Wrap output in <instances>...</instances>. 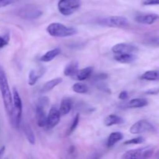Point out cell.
I'll return each instance as SVG.
<instances>
[{
	"instance_id": "obj_1",
	"label": "cell",
	"mask_w": 159,
	"mask_h": 159,
	"mask_svg": "<svg viewBox=\"0 0 159 159\" xmlns=\"http://www.w3.org/2000/svg\"><path fill=\"white\" fill-rule=\"evenodd\" d=\"M0 92L2 98L3 104L6 113L12 120L14 113L13 102H12V93H11L8 82L7 76L3 68L0 66Z\"/></svg>"
},
{
	"instance_id": "obj_2",
	"label": "cell",
	"mask_w": 159,
	"mask_h": 159,
	"mask_svg": "<svg viewBox=\"0 0 159 159\" xmlns=\"http://www.w3.org/2000/svg\"><path fill=\"white\" fill-rule=\"evenodd\" d=\"M47 32L54 37H68L75 35L77 30L72 26H67L60 23H52L47 27Z\"/></svg>"
},
{
	"instance_id": "obj_3",
	"label": "cell",
	"mask_w": 159,
	"mask_h": 159,
	"mask_svg": "<svg viewBox=\"0 0 159 159\" xmlns=\"http://www.w3.org/2000/svg\"><path fill=\"white\" fill-rule=\"evenodd\" d=\"M82 6L81 0H59L57 9L63 16L72 15Z\"/></svg>"
},
{
	"instance_id": "obj_4",
	"label": "cell",
	"mask_w": 159,
	"mask_h": 159,
	"mask_svg": "<svg viewBox=\"0 0 159 159\" xmlns=\"http://www.w3.org/2000/svg\"><path fill=\"white\" fill-rule=\"evenodd\" d=\"M99 23L103 26L115 28H125L129 25V21L124 16H112L106 17L99 21Z\"/></svg>"
},
{
	"instance_id": "obj_5",
	"label": "cell",
	"mask_w": 159,
	"mask_h": 159,
	"mask_svg": "<svg viewBox=\"0 0 159 159\" xmlns=\"http://www.w3.org/2000/svg\"><path fill=\"white\" fill-rule=\"evenodd\" d=\"M42 14H43V12L38 7L32 6V5L30 6L28 5V6H23L22 9H20L18 15L23 20H34L41 16Z\"/></svg>"
},
{
	"instance_id": "obj_6",
	"label": "cell",
	"mask_w": 159,
	"mask_h": 159,
	"mask_svg": "<svg viewBox=\"0 0 159 159\" xmlns=\"http://www.w3.org/2000/svg\"><path fill=\"white\" fill-rule=\"evenodd\" d=\"M154 149L150 147L142 148L132 149L127 151L122 156L124 159H135V158H147L152 155Z\"/></svg>"
},
{
	"instance_id": "obj_7",
	"label": "cell",
	"mask_w": 159,
	"mask_h": 159,
	"mask_svg": "<svg viewBox=\"0 0 159 159\" xmlns=\"http://www.w3.org/2000/svg\"><path fill=\"white\" fill-rule=\"evenodd\" d=\"M155 130V127L152 123L146 120H141L134 124L130 127V132L133 134H139L152 132Z\"/></svg>"
},
{
	"instance_id": "obj_8",
	"label": "cell",
	"mask_w": 159,
	"mask_h": 159,
	"mask_svg": "<svg viewBox=\"0 0 159 159\" xmlns=\"http://www.w3.org/2000/svg\"><path fill=\"white\" fill-rule=\"evenodd\" d=\"M61 119V114L59 110L56 107H51L48 115L47 116V124L45 128L52 129L59 124Z\"/></svg>"
},
{
	"instance_id": "obj_9",
	"label": "cell",
	"mask_w": 159,
	"mask_h": 159,
	"mask_svg": "<svg viewBox=\"0 0 159 159\" xmlns=\"http://www.w3.org/2000/svg\"><path fill=\"white\" fill-rule=\"evenodd\" d=\"M112 51L114 54H134L138 51V48L130 43H120L114 45L112 48Z\"/></svg>"
},
{
	"instance_id": "obj_10",
	"label": "cell",
	"mask_w": 159,
	"mask_h": 159,
	"mask_svg": "<svg viewBox=\"0 0 159 159\" xmlns=\"http://www.w3.org/2000/svg\"><path fill=\"white\" fill-rule=\"evenodd\" d=\"M159 20V16L155 13H144L137 16L135 20L141 24L151 25Z\"/></svg>"
},
{
	"instance_id": "obj_11",
	"label": "cell",
	"mask_w": 159,
	"mask_h": 159,
	"mask_svg": "<svg viewBox=\"0 0 159 159\" xmlns=\"http://www.w3.org/2000/svg\"><path fill=\"white\" fill-rule=\"evenodd\" d=\"M45 69L44 68H39L37 69H32L29 73L28 75V84L30 85H34L37 82L40 77L43 75L44 74Z\"/></svg>"
},
{
	"instance_id": "obj_12",
	"label": "cell",
	"mask_w": 159,
	"mask_h": 159,
	"mask_svg": "<svg viewBox=\"0 0 159 159\" xmlns=\"http://www.w3.org/2000/svg\"><path fill=\"white\" fill-rule=\"evenodd\" d=\"M47 116L45 113L44 108L37 105L36 107V117H37V124L40 127H45L47 124Z\"/></svg>"
},
{
	"instance_id": "obj_13",
	"label": "cell",
	"mask_w": 159,
	"mask_h": 159,
	"mask_svg": "<svg viewBox=\"0 0 159 159\" xmlns=\"http://www.w3.org/2000/svg\"><path fill=\"white\" fill-rule=\"evenodd\" d=\"M72 107V100L70 98L65 97L61 102L60 107H59V112L61 116H65L70 113Z\"/></svg>"
},
{
	"instance_id": "obj_14",
	"label": "cell",
	"mask_w": 159,
	"mask_h": 159,
	"mask_svg": "<svg viewBox=\"0 0 159 159\" xmlns=\"http://www.w3.org/2000/svg\"><path fill=\"white\" fill-rule=\"evenodd\" d=\"M63 82V79L61 78H56V79H52V80H50L48 82H47L44 85H43V87L40 89V93H45L50 92L51 90H52L53 89L55 88L56 86H57L58 85H60L61 82Z\"/></svg>"
},
{
	"instance_id": "obj_15",
	"label": "cell",
	"mask_w": 159,
	"mask_h": 159,
	"mask_svg": "<svg viewBox=\"0 0 159 159\" xmlns=\"http://www.w3.org/2000/svg\"><path fill=\"white\" fill-rule=\"evenodd\" d=\"M78 70H79V62L77 61H71L65 67L64 75L68 77L73 76L76 74Z\"/></svg>"
},
{
	"instance_id": "obj_16",
	"label": "cell",
	"mask_w": 159,
	"mask_h": 159,
	"mask_svg": "<svg viewBox=\"0 0 159 159\" xmlns=\"http://www.w3.org/2000/svg\"><path fill=\"white\" fill-rule=\"evenodd\" d=\"M124 122V120L120 116L115 114H110L104 120V124L107 127H111L113 125H118Z\"/></svg>"
},
{
	"instance_id": "obj_17",
	"label": "cell",
	"mask_w": 159,
	"mask_h": 159,
	"mask_svg": "<svg viewBox=\"0 0 159 159\" xmlns=\"http://www.w3.org/2000/svg\"><path fill=\"white\" fill-rule=\"evenodd\" d=\"M116 61L122 64H129L136 60V56L134 54H119L114 57Z\"/></svg>"
},
{
	"instance_id": "obj_18",
	"label": "cell",
	"mask_w": 159,
	"mask_h": 159,
	"mask_svg": "<svg viewBox=\"0 0 159 159\" xmlns=\"http://www.w3.org/2000/svg\"><path fill=\"white\" fill-rule=\"evenodd\" d=\"M61 51L60 48H56L54 49L51 50V51H48V52L45 53L41 57H40V61L43 62H50L53 60V59L55 58L57 56H58L61 54Z\"/></svg>"
},
{
	"instance_id": "obj_19",
	"label": "cell",
	"mask_w": 159,
	"mask_h": 159,
	"mask_svg": "<svg viewBox=\"0 0 159 159\" xmlns=\"http://www.w3.org/2000/svg\"><path fill=\"white\" fill-rule=\"evenodd\" d=\"M123 138H124V135H123L122 133H120V132H113L108 137V139H107V146L109 148L113 147L116 143L121 141Z\"/></svg>"
},
{
	"instance_id": "obj_20",
	"label": "cell",
	"mask_w": 159,
	"mask_h": 159,
	"mask_svg": "<svg viewBox=\"0 0 159 159\" xmlns=\"http://www.w3.org/2000/svg\"><path fill=\"white\" fill-rule=\"evenodd\" d=\"M93 71V67H86L85 68H82V69L78 70V71L76 72V79L79 81H84L85 79H87L88 78L90 77V75H92Z\"/></svg>"
},
{
	"instance_id": "obj_21",
	"label": "cell",
	"mask_w": 159,
	"mask_h": 159,
	"mask_svg": "<svg viewBox=\"0 0 159 159\" xmlns=\"http://www.w3.org/2000/svg\"><path fill=\"white\" fill-rule=\"evenodd\" d=\"M148 104V101L144 98H137L129 101L127 107L129 108H141L146 107Z\"/></svg>"
},
{
	"instance_id": "obj_22",
	"label": "cell",
	"mask_w": 159,
	"mask_h": 159,
	"mask_svg": "<svg viewBox=\"0 0 159 159\" xmlns=\"http://www.w3.org/2000/svg\"><path fill=\"white\" fill-rule=\"evenodd\" d=\"M141 79H143V80L147 81H158L159 71H157V70H149V71H145L141 76Z\"/></svg>"
},
{
	"instance_id": "obj_23",
	"label": "cell",
	"mask_w": 159,
	"mask_h": 159,
	"mask_svg": "<svg viewBox=\"0 0 159 159\" xmlns=\"http://www.w3.org/2000/svg\"><path fill=\"white\" fill-rule=\"evenodd\" d=\"M23 133H24L25 137L27 139L28 142L31 144H35L36 139L35 136H34V134L33 130L31 129V127H30L28 124H25L23 126Z\"/></svg>"
},
{
	"instance_id": "obj_24",
	"label": "cell",
	"mask_w": 159,
	"mask_h": 159,
	"mask_svg": "<svg viewBox=\"0 0 159 159\" xmlns=\"http://www.w3.org/2000/svg\"><path fill=\"white\" fill-rule=\"evenodd\" d=\"M72 89L75 93H79V94H85L89 91V87L85 84L82 82H77L74 84L72 86Z\"/></svg>"
},
{
	"instance_id": "obj_25",
	"label": "cell",
	"mask_w": 159,
	"mask_h": 159,
	"mask_svg": "<svg viewBox=\"0 0 159 159\" xmlns=\"http://www.w3.org/2000/svg\"><path fill=\"white\" fill-rule=\"evenodd\" d=\"M79 119H80V118H79V114L78 113V114L75 115V116L74 120H73V121H72V123H71V126H70L69 129H68V130L67 131V133H66L67 135L71 134H72L73 132L75 130L76 127H77L78 125H79Z\"/></svg>"
},
{
	"instance_id": "obj_26",
	"label": "cell",
	"mask_w": 159,
	"mask_h": 159,
	"mask_svg": "<svg viewBox=\"0 0 159 159\" xmlns=\"http://www.w3.org/2000/svg\"><path fill=\"white\" fill-rule=\"evenodd\" d=\"M10 39L9 33H5L4 34L0 35V49L5 48L6 45H8Z\"/></svg>"
},
{
	"instance_id": "obj_27",
	"label": "cell",
	"mask_w": 159,
	"mask_h": 159,
	"mask_svg": "<svg viewBox=\"0 0 159 159\" xmlns=\"http://www.w3.org/2000/svg\"><path fill=\"white\" fill-rule=\"evenodd\" d=\"M144 138L143 137H138V138H132V139L126 141L124 144H140L144 143Z\"/></svg>"
},
{
	"instance_id": "obj_28",
	"label": "cell",
	"mask_w": 159,
	"mask_h": 159,
	"mask_svg": "<svg viewBox=\"0 0 159 159\" xmlns=\"http://www.w3.org/2000/svg\"><path fill=\"white\" fill-rule=\"evenodd\" d=\"M49 102H50L49 99H48L47 96H43V97L40 98V99H39L37 105H39V106H40V107L45 108V107H46L49 104Z\"/></svg>"
},
{
	"instance_id": "obj_29",
	"label": "cell",
	"mask_w": 159,
	"mask_h": 159,
	"mask_svg": "<svg viewBox=\"0 0 159 159\" xmlns=\"http://www.w3.org/2000/svg\"><path fill=\"white\" fill-rule=\"evenodd\" d=\"M15 2V0H0V8L6 7L12 4Z\"/></svg>"
},
{
	"instance_id": "obj_30",
	"label": "cell",
	"mask_w": 159,
	"mask_h": 159,
	"mask_svg": "<svg viewBox=\"0 0 159 159\" xmlns=\"http://www.w3.org/2000/svg\"><path fill=\"white\" fill-rule=\"evenodd\" d=\"M143 4L144 6H155L159 5V0H144Z\"/></svg>"
},
{
	"instance_id": "obj_31",
	"label": "cell",
	"mask_w": 159,
	"mask_h": 159,
	"mask_svg": "<svg viewBox=\"0 0 159 159\" xmlns=\"http://www.w3.org/2000/svg\"><path fill=\"white\" fill-rule=\"evenodd\" d=\"M127 97H128V93H127V91H122L119 94V99H121V100H124Z\"/></svg>"
},
{
	"instance_id": "obj_32",
	"label": "cell",
	"mask_w": 159,
	"mask_h": 159,
	"mask_svg": "<svg viewBox=\"0 0 159 159\" xmlns=\"http://www.w3.org/2000/svg\"><path fill=\"white\" fill-rule=\"evenodd\" d=\"M159 93V89H149L146 92V94L148 95H155L158 94Z\"/></svg>"
},
{
	"instance_id": "obj_33",
	"label": "cell",
	"mask_w": 159,
	"mask_h": 159,
	"mask_svg": "<svg viewBox=\"0 0 159 159\" xmlns=\"http://www.w3.org/2000/svg\"><path fill=\"white\" fill-rule=\"evenodd\" d=\"M5 151H6V147H5V146H2V147L0 148V157L3 155V153L5 152Z\"/></svg>"
},
{
	"instance_id": "obj_34",
	"label": "cell",
	"mask_w": 159,
	"mask_h": 159,
	"mask_svg": "<svg viewBox=\"0 0 159 159\" xmlns=\"http://www.w3.org/2000/svg\"><path fill=\"white\" fill-rule=\"evenodd\" d=\"M153 41L155 42V43H157V44H158V45H159V37H155V38L154 39V40H153Z\"/></svg>"
}]
</instances>
